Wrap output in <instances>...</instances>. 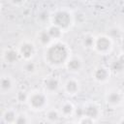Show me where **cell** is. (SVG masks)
<instances>
[{
	"mask_svg": "<svg viewBox=\"0 0 124 124\" xmlns=\"http://www.w3.org/2000/svg\"><path fill=\"white\" fill-rule=\"evenodd\" d=\"M84 109V116L90 117L92 119H96L100 115V108L96 104H88L83 108Z\"/></svg>",
	"mask_w": 124,
	"mask_h": 124,
	"instance_id": "30bf717a",
	"label": "cell"
},
{
	"mask_svg": "<svg viewBox=\"0 0 124 124\" xmlns=\"http://www.w3.org/2000/svg\"><path fill=\"white\" fill-rule=\"evenodd\" d=\"M16 100H17L18 102H20V103H25V102H27V100H28V95H27L25 92L20 91V92H18V93L16 94Z\"/></svg>",
	"mask_w": 124,
	"mask_h": 124,
	"instance_id": "7402d4cb",
	"label": "cell"
},
{
	"mask_svg": "<svg viewBox=\"0 0 124 124\" xmlns=\"http://www.w3.org/2000/svg\"><path fill=\"white\" fill-rule=\"evenodd\" d=\"M64 89L69 95H76L79 90V83L76 79H68L64 84Z\"/></svg>",
	"mask_w": 124,
	"mask_h": 124,
	"instance_id": "8fae6325",
	"label": "cell"
},
{
	"mask_svg": "<svg viewBox=\"0 0 124 124\" xmlns=\"http://www.w3.org/2000/svg\"><path fill=\"white\" fill-rule=\"evenodd\" d=\"M82 61L79 57H72L66 63V67L70 72L77 73L82 69Z\"/></svg>",
	"mask_w": 124,
	"mask_h": 124,
	"instance_id": "9c48e42d",
	"label": "cell"
},
{
	"mask_svg": "<svg viewBox=\"0 0 124 124\" xmlns=\"http://www.w3.org/2000/svg\"><path fill=\"white\" fill-rule=\"evenodd\" d=\"M13 87V80L10 77L8 76H3L1 78L0 80V88H1V92L5 93V92H9Z\"/></svg>",
	"mask_w": 124,
	"mask_h": 124,
	"instance_id": "5bb4252c",
	"label": "cell"
},
{
	"mask_svg": "<svg viewBox=\"0 0 124 124\" xmlns=\"http://www.w3.org/2000/svg\"><path fill=\"white\" fill-rule=\"evenodd\" d=\"M121 50H122V52H124V40H122V42H121Z\"/></svg>",
	"mask_w": 124,
	"mask_h": 124,
	"instance_id": "f1b7e54d",
	"label": "cell"
},
{
	"mask_svg": "<svg viewBox=\"0 0 124 124\" xmlns=\"http://www.w3.org/2000/svg\"><path fill=\"white\" fill-rule=\"evenodd\" d=\"M27 103L29 107L34 110H41L45 108L47 105V98L45 93L42 92H33L28 95Z\"/></svg>",
	"mask_w": 124,
	"mask_h": 124,
	"instance_id": "3957f363",
	"label": "cell"
},
{
	"mask_svg": "<svg viewBox=\"0 0 124 124\" xmlns=\"http://www.w3.org/2000/svg\"><path fill=\"white\" fill-rule=\"evenodd\" d=\"M44 87H45L46 91H47L49 93L57 92L60 87L59 79L54 77H48L44 80Z\"/></svg>",
	"mask_w": 124,
	"mask_h": 124,
	"instance_id": "ba28073f",
	"label": "cell"
},
{
	"mask_svg": "<svg viewBox=\"0 0 124 124\" xmlns=\"http://www.w3.org/2000/svg\"><path fill=\"white\" fill-rule=\"evenodd\" d=\"M123 108H124V103H123Z\"/></svg>",
	"mask_w": 124,
	"mask_h": 124,
	"instance_id": "1f68e13d",
	"label": "cell"
},
{
	"mask_svg": "<svg viewBox=\"0 0 124 124\" xmlns=\"http://www.w3.org/2000/svg\"><path fill=\"white\" fill-rule=\"evenodd\" d=\"M17 114L13 109H8L3 113V119L6 123H15Z\"/></svg>",
	"mask_w": 124,
	"mask_h": 124,
	"instance_id": "ac0fdd59",
	"label": "cell"
},
{
	"mask_svg": "<svg viewBox=\"0 0 124 124\" xmlns=\"http://www.w3.org/2000/svg\"><path fill=\"white\" fill-rule=\"evenodd\" d=\"M93 78L98 82H106L109 78V70L106 67H97L93 72Z\"/></svg>",
	"mask_w": 124,
	"mask_h": 124,
	"instance_id": "52a82bcc",
	"label": "cell"
},
{
	"mask_svg": "<svg viewBox=\"0 0 124 124\" xmlns=\"http://www.w3.org/2000/svg\"><path fill=\"white\" fill-rule=\"evenodd\" d=\"M110 70H111L112 72H114V73H122V72L124 71V63H123L121 60H119V59L117 58V59H115V60L111 63V65H110Z\"/></svg>",
	"mask_w": 124,
	"mask_h": 124,
	"instance_id": "d6986e66",
	"label": "cell"
},
{
	"mask_svg": "<svg viewBox=\"0 0 124 124\" xmlns=\"http://www.w3.org/2000/svg\"><path fill=\"white\" fill-rule=\"evenodd\" d=\"M106 102L111 107H117L123 102V96L119 91H109L106 96Z\"/></svg>",
	"mask_w": 124,
	"mask_h": 124,
	"instance_id": "8992f818",
	"label": "cell"
},
{
	"mask_svg": "<svg viewBox=\"0 0 124 124\" xmlns=\"http://www.w3.org/2000/svg\"><path fill=\"white\" fill-rule=\"evenodd\" d=\"M10 2L13 3V4H15V5H19V4L23 3L24 0H10Z\"/></svg>",
	"mask_w": 124,
	"mask_h": 124,
	"instance_id": "83f0119b",
	"label": "cell"
},
{
	"mask_svg": "<svg viewBox=\"0 0 124 124\" xmlns=\"http://www.w3.org/2000/svg\"><path fill=\"white\" fill-rule=\"evenodd\" d=\"M61 112L64 116H70L75 112V107L70 102H65L61 106Z\"/></svg>",
	"mask_w": 124,
	"mask_h": 124,
	"instance_id": "2e32d148",
	"label": "cell"
},
{
	"mask_svg": "<svg viewBox=\"0 0 124 124\" xmlns=\"http://www.w3.org/2000/svg\"><path fill=\"white\" fill-rule=\"evenodd\" d=\"M46 117L49 122H57L59 120L60 114L56 109H49L46 113Z\"/></svg>",
	"mask_w": 124,
	"mask_h": 124,
	"instance_id": "ffe728a7",
	"label": "cell"
},
{
	"mask_svg": "<svg viewBox=\"0 0 124 124\" xmlns=\"http://www.w3.org/2000/svg\"><path fill=\"white\" fill-rule=\"evenodd\" d=\"M112 47V41L108 36H99L95 40L94 48L101 54H107L110 51Z\"/></svg>",
	"mask_w": 124,
	"mask_h": 124,
	"instance_id": "277c9868",
	"label": "cell"
},
{
	"mask_svg": "<svg viewBox=\"0 0 124 124\" xmlns=\"http://www.w3.org/2000/svg\"><path fill=\"white\" fill-rule=\"evenodd\" d=\"M52 24L58 26L63 31L68 30L74 21V17L72 14L67 10H58L51 16Z\"/></svg>",
	"mask_w": 124,
	"mask_h": 124,
	"instance_id": "7a4b0ae2",
	"label": "cell"
},
{
	"mask_svg": "<svg viewBox=\"0 0 124 124\" xmlns=\"http://www.w3.org/2000/svg\"><path fill=\"white\" fill-rule=\"evenodd\" d=\"M95 40H96V38H94L93 35L87 34V35H85L84 38L82 39V45H83V46L86 47V48H94Z\"/></svg>",
	"mask_w": 124,
	"mask_h": 124,
	"instance_id": "e0dca14e",
	"label": "cell"
},
{
	"mask_svg": "<svg viewBox=\"0 0 124 124\" xmlns=\"http://www.w3.org/2000/svg\"><path fill=\"white\" fill-rule=\"evenodd\" d=\"M38 41H39V43H40L42 46H48L49 45H51L52 39H51V37L49 36L47 30H42V31L39 33V35H38Z\"/></svg>",
	"mask_w": 124,
	"mask_h": 124,
	"instance_id": "9a60e30c",
	"label": "cell"
},
{
	"mask_svg": "<svg viewBox=\"0 0 124 124\" xmlns=\"http://www.w3.org/2000/svg\"><path fill=\"white\" fill-rule=\"evenodd\" d=\"M46 61L52 67L65 65L70 59V50L63 43L56 42L47 46L45 52Z\"/></svg>",
	"mask_w": 124,
	"mask_h": 124,
	"instance_id": "6da1fadb",
	"label": "cell"
},
{
	"mask_svg": "<svg viewBox=\"0 0 124 124\" xmlns=\"http://www.w3.org/2000/svg\"><path fill=\"white\" fill-rule=\"evenodd\" d=\"M95 120L94 119H92V118H90V117H87V116H82V117H80V119H79V123H85V124H87V123H93Z\"/></svg>",
	"mask_w": 124,
	"mask_h": 124,
	"instance_id": "484cf974",
	"label": "cell"
},
{
	"mask_svg": "<svg viewBox=\"0 0 124 124\" xmlns=\"http://www.w3.org/2000/svg\"><path fill=\"white\" fill-rule=\"evenodd\" d=\"M120 35H121V33H120V30L118 29V28H111L110 30H109V38L110 39H112V38H119L120 37Z\"/></svg>",
	"mask_w": 124,
	"mask_h": 124,
	"instance_id": "cb8c5ba5",
	"label": "cell"
},
{
	"mask_svg": "<svg viewBox=\"0 0 124 124\" xmlns=\"http://www.w3.org/2000/svg\"><path fill=\"white\" fill-rule=\"evenodd\" d=\"M18 52L20 54V56L25 59V60H30L35 52H36V48L34 46V45L30 42H24L20 45L19 46V49H18Z\"/></svg>",
	"mask_w": 124,
	"mask_h": 124,
	"instance_id": "5b68a950",
	"label": "cell"
},
{
	"mask_svg": "<svg viewBox=\"0 0 124 124\" xmlns=\"http://www.w3.org/2000/svg\"><path fill=\"white\" fill-rule=\"evenodd\" d=\"M46 30H47L49 36L51 37V39L54 41H58L63 35V30L54 24H51Z\"/></svg>",
	"mask_w": 124,
	"mask_h": 124,
	"instance_id": "4fadbf2b",
	"label": "cell"
},
{
	"mask_svg": "<svg viewBox=\"0 0 124 124\" xmlns=\"http://www.w3.org/2000/svg\"><path fill=\"white\" fill-rule=\"evenodd\" d=\"M83 1H86V2H89V1H91V0H83Z\"/></svg>",
	"mask_w": 124,
	"mask_h": 124,
	"instance_id": "4dcf8cb0",
	"label": "cell"
},
{
	"mask_svg": "<svg viewBox=\"0 0 124 124\" xmlns=\"http://www.w3.org/2000/svg\"><path fill=\"white\" fill-rule=\"evenodd\" d=\"M19 52L17 50H15L13 48H10V49H7L5 52H4V59L7 63L9 64H14L16 62L18 61V58H19Z\"/></svg>",
	"mask_w": 124,
	"mask_h": 124,
	"instance_id": "7c38bea8",
	"label": "cell"
},
{
	"mask_svg": "<svg viewBox=\"0 0 124 124\" xmlns=\"http://www.w3.org/2000/svg\"><path fill=\"white\" fill-rule=\"evenodd\" d=\"M75 114H76V116L77 117H82L83 115H84V109H83V108H80V107H78V108H75V112H74Z\"/></svg>",
	"mask_w": 124,
	"mask_h": 124,
	"instance_id": "d4e9b609",
	"label": "cell"
},
{
	"mask_svg": "<svg viewBox=\"0 0 124 124\" xmlns=\"http://www.w3.org/2000/svg\"><path fill=\"white\" fill-rule=\"evenodd\" d=\"M23 71L26 74H33L36 71V64L30 60H27V62L23 65Z\"/></svg>",
	"mask_w": 124,
	"mask_h": 124,
	"instance_id": "44dd1931",
	"label": "cell"
},
{
	"mask_svg": "<svg viewBox=\"0 0 124 124\" xmlns=\"http://www.w3.org/2000/svg\"><path fill=\"white\" fill-rule=\"evenodd\" d=\"M120 123H124V118H122V119L120 120Z\"/></svg>",
	"mask_w": 124,
	"mask_h": 124,
	"instance_id": "f546056e",
	"label": "cell"
},
{
	"mask_svg": "<svg viewBox=\"0 0 124 124\" xmlns=\"http://www.w3.org/2000/svg\"><path fill=\"white\" fill-rule=\"evenodd\" d=\"M27 122H28V119L25 116V114H17L15 121V123H17V124H25Z\"/></svg>",
	"mask_w": 124,
	"mask_h": 124,
	"instance_id": "603a6c76",
	"label": "cell"
},
{
	"mask_svg": "<svg viewBox=\"0 0 124 124\" xmlns=\"http://www.w3.org/2000/svg\"><path fill=\"white\" fill-rule=\"evenodd\" d=\"M76 19H77V21H78V23H82V22L85 20V16H84V14H82V13L77 14V15H76Z\"/></svg>",
	"mask_w": 124,
	"mask_h": 124,
	"instance_id": "4316f807",
	"label": "cell"
}]
</instances>
